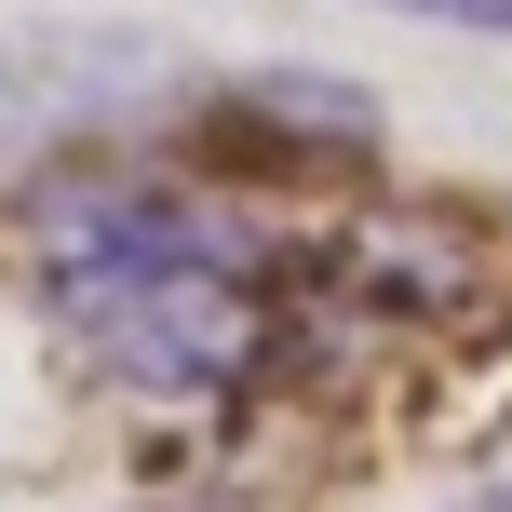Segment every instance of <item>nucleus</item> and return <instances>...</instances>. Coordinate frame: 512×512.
<instances>
[{
  "label": "nucleus",
  "instance_id": "nucleus-3",
  "mask_svg": "<svg viewBox=\"0 0 512 512\" xmlns=\"http://www.w3.org/2000/svg\"><path fill=\"white\" fill-rule=\"evenodd\" d=\"M472 512H512V486H499V499H472Z\"/></svg>",
  "mask_w": 512,
  "mask_h": 512
},
{
  "label": "nucleus",
  "instance_id": "nucleus-2",
  "mask_svg": "<svg viewBox=\"0 0 512 512\" xmlns=\"http://www.w3.org/2000/svg\"><path fill=\"white\" fill-rule=\"evenodd\" d=\"M378 14H418V27H472V41H512V0H378Z\"/></svg>",
  "mask_w": 512,
  "mask_h": 512
},
{
  "label": "nucleus",
  "instance_id": "nucleus-1",
  "mask_svg": "<svg viewBox=\"0 0 512 512\" xmlns=\"http://www.w3.org/2000/svg\"><path fill=\"white\" fill-rule=\"evenodd\" d=\"M27 283L68 324L95 378L149 391V405H216L270 351V256H256L216 203L149 176H81L27 230Z\"/></svg>",
  "mask_w": 512,
  "mask_h": 512
}]
</instances>
